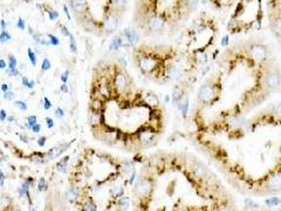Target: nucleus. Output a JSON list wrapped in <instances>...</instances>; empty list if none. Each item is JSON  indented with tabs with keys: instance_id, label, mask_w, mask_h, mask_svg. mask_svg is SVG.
Masks as SVG:
<instances>
[{
	"instance_id": "nucleus-1",
	"label": "nucleus",
	"mask_w": 281,
	"mask_h": 211,
	"mask_svg": "<svg viewBox=\"0 0 281 211\" xmlns=\"http://www.w3.org/2000/svg\"><path fill=\"white\" fill-rule=\"evenodd\" d=\"M135 61L137 67L144 73V74H152L161 63V57L151 51L139 49V54L135 55Z\"/></svg>"
},
{
	"instance_id": "nucleus-2",
	"label": "nucleus",
	"mask_w": 281,
	"mask_h": 211,
	"mask_svg": "<svg viewBox=\"0 0 281 211\" xmlns=\"http://www.w3.org/2000/svg\"><path fill=\"white\" fill-rule=\"evenodd\" d=\"M243 51L249 58L259 60V61L265 60L269 54V49H268L267 45H265L263 42L258 41V40L246 41L243 45Z\"/></svg>"
},
{
	"instance_id": "nucleus-3",
	"label": "nucleus",
	"mask_w": 281,
	"mask_h": 211,
	"mask_svg": "<svg viewBox=\"0 0 281 211\" xmlns=\"http://www.w3.org/2000/svg\"><path fill=\"white\" fill-rule=\"evenodd\" d=\"M263 87L271 93L279 90L280 88V72L278 68H267L262 77Z\"/></svg>"
},
{
	"instance_id": "nucleus-4",
	"label": "nucleus",
	"mask_w": 281,
	"mask_h": 211,
	"mask_svg": "<svg viewBox=\"0 0 281 211\" xmlns=\"http://www.w3.org/2000/svg\"><path fill=\"white\" fill-rule=\"evenodd\" d=\"M120 17H121V13H117V12L107 13L106 18L103 20V24H102V28L107 34H112L114 32H116V29L120 25Z\"/></svg>"
},
{
	"instance_id": "nucleus-5",
	"label": "nucleus",
	"mask_w": 281,
	"mask_h": 211,
	"mask_svg": "<svg viewBox=\"0 0 281 211\" xmlns=\"http://www.w3.org/2000/svg\"><path fill=\"white\" fill-rule=\"evenodd\" d=\"M216 87L212 85V83H204L200 88H199V92H198V100L202 102V103H210L214 100L216 97Z\"/></svg>"
},
{
	"instance_id": "nucleus-6",
	"label": "nucleus",
	"mask_w": 281,
	"mask_h": 211,
	"mask_svg": "<svg viewBox=\"0 0 281 211\" xmlns=\"http://www.w3.org/2000/svg\"><path fill=\"white\" fill-rule=\"evenodd\" d=\"M164 24H165V21L162 17L153 14V15L148 17V19H145V22H144L145 28L144 29H147L149 33H157L163 29Z\"/></svg>"
},
{
	"instance_id": "nucleus-7",
	"label": "nucleus",
	"mask_w": 281,
	"mask_h": 211,
	"mask_svg": "<svg viewBox=\"0 0 281 211\" xmlns=\"http://www.w3.org/2000/svg\"><path fill=\"white\" fill-rule=\"evenodd\" d=\"M269 28L273 34L279 39L281 35V17L280 10L269 12Z\"/></svg>"
},
{
	"instance_id": "nucleus-8",
	"label": "nucleus",
	"mask_w": 281,
	"mask_h": 211,
	"mask_svg": "<svg viewBox=\"0 0 281 211\" xmlns=\"http://www.w3.org/2000/svg\"><path fill=\"white\" fill-rule=\"evenodd\" d=\"M153 190V184L152 181L149 178H142L138 181V183L136 184V189L135 191L138 193V196H143V197H149L151 192Z\"/></svg>"
},
{
	"instance_id": "nucleus-9",
	"label": "nucleus",
	"mask_w": 281,
	"mask_h": 211,
	"mask_svg": "<svg viewBox=\"0 0 281 211\" xmlns=\"http://www.w3.org/2000/svg\"><path fill=\"white\" fill-rule=\"evenodd\" d=\"M69 5L77 17H83L86 15L88 11V4L87 0H69Z\"/></svg>"
},
{
	"instance_id": "nucleus-10",
	"label": "nucleus",
	"mask_w": 281,
	"mask_h": 211,
	"mask_svg": "<svg viewBox=\"0 0 281 211\" xmlns=\"http://www.w3.org/2000/svg\"><path fill=\"white\" fill-rule=\"evenodd\" d=\"M165 75L168 80L171 81H178L183 77V71L180 69V67L173 65V63H169L165 67Z\"/></svg>"
},
{
	"instance_id": "nucleus-11",
	"label": "nucleus",
	"mask_w": 281,
	"mask_h": 211,
	"mask_svg": "<svg viewBox=\"0 0 281 211\" xmlns=\"http://www.w3.org/2000/svg\"><path fill=\"white\" fill-rule=\"evenodd\" d=\"M114 86L120 93H123L128 88V77L123 72H117L116 73L115 80H114Z\"/></svg>"
},
{
	"instance_id": "nucleus-12",
	"label": "nucleus",
	"mask_w": 281,
	"mask_h": 211,
	"mask_svg": "<svg viewBox=\"0 0 281 211\" xmlns=\"http://www.w3.org/2000/svg\"><path fill=\"white\" fill-rule=\"evenodd\" d=\"M69 146H70L69 143H68V144H60V146H57V147H55V148L51 149L48 153L46 154V158H47V161L55 160L56 157H59V156L63 153V151H65Z\"/></svg>"
},
{
	"instance_id": "nucleus-13",
	"label": "nucleus",
	"mask_w": 281,
	"mask_h": 211,
	"mask_svg": "<svg viewBox=\"0 0 281 211\" xmlns=\"http://www.w3.org/2000/svg\"><path fill=\"white\" fill-rule=\"evenodd\" d=\"M123 37L128 40L129 45H135L139 41V35L137 34V32L132 28H125L123 31Z\"/></svg>"
},
{
	"instance_id": "nucleus-14",
	"label": "nucleus",
	"mask_w": 281,
	"mask_h": 211,
	"mask_svg": "<svg viewBox=\"0 0 281 211\" xmlns=\"http://www.w3.org/2000/svg\"><path fill=\"white\" fill-rule=\"evenodd\" d=\"M183 96H184V90H183V88H182L180 86L175 87V88H173V92H172V102H173V104L177 106V104L182 101Z\"/></svg>"
},
{
	"instance_id": "nucleus-15",
	"label": "nucleus",
	"mask_w": 281,
	"mask_h": 211,
	"mask_svg": "<svg viewBox=\"0 0 281 211\" xmlns=\"http://www.w3.org/2000/svg\"><path fill=\"white\" fill-rule=\"evenodd\" d=\"M79 196H80V191H79L77 188H70V189H68L67 191L65 192L66 199H68L70 202H74L75 199H77Z\"/></svg>"
},
{
	"instance_id": "nucleus-16",
	"label": "nucleus",
	"mask_w": 281,
	"mask_h": 211,
	"mask_svg": "<svg viewBox=\"0 0 281 211\" xmlns=\"http://www.w3.org/2000/svg\"><path fill=\"white\" fill-rule=\"evenodd\" d=\"M68 160H69V156H66L63 157L57 164H56V169L61 173H65L66 171V168H67V163H68Z\"/></svg>"
},
{
	"instance_id": "nucleus-17",
	"label": "nucleus",
	"mask_w": 281,
	"mask_h": 211,
	"mask_svg": "<svg viewBox=\"0 0 281 211\" xmlns=\"http://www.w3.org/2000/svg\"><path fill=\"white\" fill-rule=\"evenodd\" d=\"M89 122H90V124H94V126L98 124V122H100V114H98L97 110H92L89 113Z\"/></svg>"
},
{
	"instance_id": "nucleus-18",
	"label": "nucleus",
	"mask_w": 281,
	"mask_h": 211,
	"mask_svg": "<svg viewBox=\"0 0 281 211\" xmlns=\"http://www.w3.org/2000/svg\"><path fill=\"white\" fill-rule=\"evenodd\" d=\"M265 203H266V205L267 207H277V205H279L281 203L280 198L279 197H271V198H268V199H266L265 201Z\"/></svg>"
},
{
	"instance_id": "nucleus-19",
	"label": "nucleus",
	"mask_w": 281,
	"mask_h": 211,
	"mask_svg": "<svg viewBox=\"0 0 281 211\" xmlns=\"http://www.w3.org/2000/svg\"><path fill=\"white\" fill-rule=\"evenodd\" d=\"M11 39H12V35H11L8 32L1 31V33H0V42H1V43H5V42L10 41Z\"/></svg>"
},
{
	"instance_id": "nucleus-20",
	"label": "nucleus",
	"mask_w": 281,
	"mask_h": 211,
	"mask_svg": "<svg viewBox=\"0 0 281 211\" xmlns=\"http://www.w3.org/2000/svg\"><path fill=\"white\" fill-rule=\"evenodd\" d=\"M37 123V117L35 115H31L27 117V123H26V127L28 129H32V126Z\"/></svg>"
},
{
	"instance_id": "nucleus-21",
	"label": "nucleus",
	"mask_w": 281,
	"mask_h": 211,
	"mask_svg": "<svg viewBox=\"0 0 281 211\" xmlns=\"http://www.w3.org/2000/svg\"><path fill=\"white\" fill-rule=\"evenodd\" d=\"M10 207V198L7 196H1L0 197V209H6Z\"/></svg>"
},
{
	"instance_id": "nucleus-22",
	"label": "nucleus",
	"mask_w": 281,
	"mask_h": 211,
	"mask_svg": "<svg viewBox=\"0 0 281 211\" xmlns=\"http://www.w3.org/2000/svg\"><path fill=\"white\" fill-rule=\"evenodd\" d=\"M17 65H18V61L17 59L14 58L13 54H10L8 55V68H17Z\"/></svg>"
},
{
	"instance_id": "nucleus-23",
	"label": "nucleus",
	"mask_w": 281,
	"mask_h": 211,
	"mask_svg": "<svg viewBox=\"0 0 281 211\" xmlns=\"http://www.w3.org/2000/svg\"><path fill=\"white\" fill-rule=\"evenodd\" d=\"M83 209L88 211H94V210H97V207H96V204L93 203V202H86V203L83 204Z\"/></svg>"
},
{
	"instance_id": "nucleus-24",
	"label": "nucleus",
	"mask_w": 281,
	"mask_h": 211,
	"mask_svg": "<svg viewBox=\"0 0 281 211\" xmlns=\"http://www.w3.org/2000/svg\"><path fill=\"white\" fill-rule=\"evenodd\" d=\"M118 205L122 208V209H128L129 207V198L128 197H122L118 202Z\"/></svg>"
},
{
	"instance_id": "nucleus-25",
	"label": "nucleus",
	"mask_w": 281,
	"mask_h": 211,
	"mask_svg": "<svg viewBox=\"0 0 281 211\" xmlns=\"http://www.w3.org/2000/svg\"><path fill=\"white\" fill-rule=\"evenodd\" d=\"M28 58H29V61H31V63L33 66L37 65V55H35V53L31 48H28Z\"/></svg>"
},
{
	"instance_id": "nucleus-26",
	"label": "nucleus",
	"mask_w": 281,
	"mask_h": 211,
	"mask_svg": "<svg viewBox=\"0 0 281 211\" xmlns=\"http://www.w3.org/2000/svg\"><path fill=\"white\" fill-rule=\"evenodd\" d=\"M14 107L19 108L20 110H27V104L21 101V100H18V101H14Z\"/></svg>"
},
{
	"instance_id": "nucleus-27",
	"label": "nucleus",
	"mask_w": 281,
	"mask_h": 211,
	"mask_svg": "<svg viewBox=\"0 0 281 211\" xmlns=\"http://www.w3.org/2000/svg\"><path fill=\"white\" fill-rule=\"evenodd\" d=\"M6 74L8 76H19L20 75V72H19L17 68H7L6 69Z\"/></svg>"
},
{
	"instance_id": "nucleus-28",
	"label": "nucleus",
	"mask_w": 281,
	"mask_h": 211,
	"mask_svg": "<svg viewBox=\"0 0 281 211\" xmlns=\"http://www.w3.org/2000/svg\"><path fill=\"white\" fill-rule=\"evenodd\" d=\"M47 37L49 39V42H51L52 46H57V45L60 43V40H59L57 37H55V35H53V34H47Z\"/></svg>"
},
{
	"instance_id": "nucleus-29",
	"label": "nucleus",
	"mask_w": 281,
	"mask_h": 211,
	"mask_svg": "<svg viewBox=\"0 0 281 211\" xmlns=\"http://www.w3.org/2000/svg\"><path fill=\"white\" fill-rule=\"evenodd\" d=\"M14 97H15V94H14V93H13L11 89H8L7 92H5V93H4V99H5V100H7V101H12Z\"/></svg>"
},
{
	"instance_id": "nucleus-30",
	"label": "nucleus",
	"mask_w": 281,
	"mask_h": 211,
	"mask_svg": "<svg viewBox=\"0 0 281 211\" xmlns=\"http://www.w3.org/2000/svg\"><path fill=\"white\" fill-rule=\"evenodd\" d=\"M51 67H52V65H51V61H49L48 59H43V61H42V66H41L42 71H43V72H46V71L51 69Z\"/></svg>"
},
{
	"instance_id": "nucleus-31",
	"label": "nucleus",
	"mask_w": 281,
	"mask_h": 211,
	"mask_svg": "<svg viewBox=\"0 0 281 211\" xmlns=\"http://www.w3.org/2000/svg\"><path fill=\"white\" fill-rule=\"evenodd\" d=\"M46 189H47V185L45 184V178H40L39 183H37V190L42 191V190H46Z\"/></svg>"
},
{
	"instance_id": "nucleus-32",
	"label": "nucleus",
	"mask_w": 281,
	"mask_h": 211,
	"mask_svg": "<svg viewBox=\"0 0 281 211\" xmlns=\"http://www.w3.org/2000/svg\"><path fill=\"white\" fill-rule=\"evenodd\" d=\"M48 15H49V19L51 20H56L59 18V13L56 12L55 10H48Z\"/></svg>"
},
{
	"instance_id": "nucleus-33",
	"label": "nucleus",
	"mask_w": 281,
	"mask_h": 211,
	"mask_svg": "<svg viewBox=\"0 0 281 211\" xmlns=\"http://www.w3.org/2000/svg\"><path fill=\"white\" fill-rule=\"evenodd\" d=\"M43 108H45L46 110H48V109L52 108V102H51V100H49L48 97H43Z\"/></svg>"
},
{
	"instance_id": "nucleus-34",
	"label": "nucleus",
	"mask_w": 281,
	"mask_h": 211,
	"mask_svg": "<svg viewBox=\"0 0 281 211\" xmlns=\"http://www.w3.org/2000/svg\"><path fill=\"white\" fill-rule=\"evenodd\" d=\"M69 39H70V51L72 52H76V42H75V38L73 34L69 35Z\"/></svg>"
},
{
	"instance_id": "nucleus-35",
	"label": "nucleus",
	"mask_w": 281,
	"mask_h": 211,
	"mask_svg": "<svg viewBox=\"0 0 281 211\" xmlns=\"http://www.w3.org/2000/svg\"><path fill=\"white\" fill-rule=\"evenodd\" d=\"M148 101H149V102L152 101V102H153L152 104H157V103L159 102V101H158V97L155 95V94H149V95H148Z\"/></svg>"
},
{
	"instance_id": "nucleus-36",
	"label": "nucleus",
	"mask_w": 281,
	"mask_h": 211,
	"mask_svg": "<svg viewBox=\"0 0 281 211\" xmlns=\"http://www.w3.org/2000/svg\"><path fill=\"white\" fill-rule=\"evenodd\" d=\"M17 27H18V28H20L21 31H23V29L26 28V24H25V21H23V19H22V18H19L18 22H17Z\"/></svg>"
},
{
	"instance_id": "nucleus-37",
	"label": "nucleus",
	"mask_w": 281,
	"mask_h": 211,
	"mask_svg": "<svg viewBox=\"0 0 281 211\" xmlns=\"http://www.w3.org/2000/svg\"><path fill=\"white\" fill-rule=\"evenodd\" d=\"M54 114H55L56 117L61 118V117H63V116H65V110H63L62 108H60V107H59V108H56V109H55V113H54Z\"/></svg>"
},
{
	"instance_id": "nucleus-38",
	"label": "nucleus",
	"mask_w": 281,
	"mask_h": 211,
	"mask_svg": "<svg viewBox=\"0 0 281 211\" xmlns=\"http://www.w3.org/2000/svg\"><path fill=\"white\" fill-rule=\"evenodd\" d=\"M61 33H62V35L66 37V38L70 35V33H69V31H68V28H67L66 26H61Z\"/></svg>"
},
{
	"instance_id": "nucleus-39",
	"label": "nucleus",
	"mask_w": 281,
	"mask_h": 211,
	"mask_svg": "<svg viewBox=\"0 0 281 211\" xmlns=\"http://www.w3.org/2000/svg\"><path fill=\"white\" fill-rule=\"evenodd\" d=\"M46 140H47V138H46L45 136L37 138V146H39V147H45V144H46Z\"/></svg>"
},
{
	"instance_id": "nucleus-40",
	"label": "nucleus",
	"mask_w": 281,
	"mask_h": 211,
	"mask_svg": "<svg viewBox=\"0 0 281 211\" xmlns=\"http://www.w3.org/2000/svg\"><path fill=\"white\" fill-rule=\"evenodd\" d=\"M68 71H66V72H63L62 73V75H61V81H62V83H67V81H68Z\"/></svg>"
},
{
	"instance_id": "nucleus-41",
	"label": "nucleus",
	"mask_w": 281,
	"mask_h": 211,
	"mask_svg": "<svg viewBox=\"0 0 281 211\" xmlns=\"http://www.w3.org/2000/svg\"><path fill=\"white\" fill-rule=\"evenodd\" d=\"M46 124H47L48 128H53V127H54L53 118H52V117H46Z\"/></svg>"
},
{
	"instance_id": "nucleus-42",
	"label": "nucleus",
	"mask_w": 281,
	"mask_h": 211,
	"mask_svg": "<svg viewBox=\"0 0 281 211\" xmlns=\"http://www.w3.org/2000/svg\"><path fill=\"white\" fill-rule=\"evenodd\" d=\"M32 132H33V133H40V132H41V126H40L39 123L33 124V126H32Z\"/></svg>"
},
{
	"instance_id": "nucleus-43",
	"label": "nucleus",
	"mask_w": 281,
	"mask_h": 211,
	"mask_svg": "<svg viewBox=\"0 0 281 211\" xmlns=\"http://www.w3.org/2000/svg\"><path fill=\"white\" fill-rule=\"evenodd\" d=\"M0 89H1V92H4V93H5V92H7L8 89H11V86H8L7 83H2V85H1V87H0Z\"/></svg>"
},
{
	"instance_id": "nucleus-44",
	"label": "nucleus",
	"mask_w": 281,
	"mask_h": 211,
	"mask_svg": "<svg viewBox=\"0 0 281 211\" xmlns=\"http://www.w3.org/2000/svg\"><path fill=\"white\" fill-rule=\"evenodd\" d=\"M4 182H5V175L2 173V170L0 169V187H4Z\"/></svg>"
},
{
	"instance_id": "nucleus-45",
	"label": "nucleus",
	"mask_w": 281,
	"mask_h": 211,
	"mask_svg": "<svg viewBox=\"0 0 281 211\" xmlns=\"http://www.w3.org/2000/svg\"><path fill=\"white\" fill-rule=\"evenodd\" d=\"M6 117H7V116H6V112H5V109H1V110H0V121H1V122L5 121Z\"/></svg>"
},
{
	"instance_id": "nucleus-46",
	"label": "nucleus",
	"mask_w": 281,
	"mask_h": 211,
	"mask_svg": "<svg viewBox=\"0 0 281 211\" xmlns=\"http://www.w3.org/2000/svg\"><path fill=\"white\" fill-rule=\"evenodd\" d=\"M227 45H228V37L225 35L224 38H223V40H222V47H226Z\"/></svg>"
},
{
	"instance_id": "nucleus-47",
	"label": "nucleus",
	"mask_w": 281,
	"mask_h": 211,
	"mask_svg": "<svg viewBox=\"0 0 281 211\" xmlns=\"http://www.w3.org/2000/svg\"><path fill=\"white\" fill-rule=\"evenodd\" d=\"M21 82H22L23 87H26V88L28 87V82H29V81H28V79H27L26 76H22V79H21Z\"/></svg>"
},
{
	"instance_id": "nucleus-48",
	"label": "nucleus",
	"mask_w": 281,
	"mask_h": 211,
	"mask_svg": "<svg viewBox=\"0 0 281 211\" xmlns=\"http://www.w3.org/2000/svg\"><path fill=\"white\" fill-rule=\"evenodd\" d=\"M245 202H246V204H249V208H258V205H257L254 202L249 201V199H246Z\"/></svg>"
},
{
	"instance_id": "nucleus-49",
	"label": "nucleus",
	"mask_w": 281,
	"mask_h": 211,
	"mask_svg": "<svg viewBox=\"0 0 281 211\" xmlns=\"http://www.w3.org/2000/svg\"><path fill=\"white\" fill-rule=\"evenodd\" d=\"M63 12L67 14V18H68V20L72 19V18H70V14H69V11H68V7H67L66 5H63Z\"/></svg>"
},
{
	"instance_id": "nucleus-50",
	"label": "nucleus",
	"mask_w": 281,
	"mask_h": 211,
	"mask_svg": "<svg viewBox=\"0 0 281 211\" xmlns=\"http://www.w3.org/2000/svg\"><path fill=\"white\" fill-rule=\"evenodd\" d=\"M6 61L4 59H0V69H5L6 68Z\"/></svg>"
},
{
	"instance_id": "nucleus-51",
	"label": "nucleus",
	"mask_w": 281,
	"mask_h": 211,
	"mask_svg": "<svg viewBox=\"0 0 281 211\" xmlns=\"http://www.w3.org/2000/svg\"><path fill=\"white\" fill-rule=\"evenodd\" d=\"M61 90L65 92V93H68V87H67V83H63L61 85Z\"/></svg>"
},
{
	"instance_id": "nucleus-52",
	"label": "nucleus",
	"mask_w": 281,
	"mask_h": 211,
	"mask_svg": "<svg viewBox=\"0 0 281 211\" xmlns=\"http://www.w3.org/2000/svg\"><path fill=\"white\" fill-rule=\"evenodd\" d=\"M19 138H21V140H22V142H25V143H27V142H28V138H27L25 135L19 134Z\"/></svg>"
},
{
	"instance_id": "nucleus-53",
	"label": "nucleus",
	"mask_w": 281,
	"mask_h": 211,
	"mask_svg": "<svg viewBox=\"0 0 281 211\" xmlns=\"http://www.w3.org/2000/svg\"><path fill=\"white\" fill-rule=\"evenodd\" d=\"M34 86H35V82L32 80V81H29V82H28V87H27V88H28V89H33V88H34Z\"/></svg>"
},
{
	"instance_id": "nucleus-54",
	"label": "nucleus",
	"mask_w": 281,
	"mask_h": 211,
	"mask_svg": "<svg viewBox=\"0 0 281 211\" xmlns=\"http://www.w3.org/2000/svg\"><path fill=\"white\" fill-rule=\"evenodd\" d=\"M0 24H1V31H6V21H5V20H1Z\"/></svg>"
},
{
	"instance_id": "nucleus-55",
	"label": "nucleus",
	"mask_w": 281,
	"mask_h": 211,
	"mask_svg": "<svg viewBox=\"0 0 281 211\" xmlns=\"http://www.w3.org/2000/svg\"><path fill=\"white\" fill-rule=\"evenodd\" d=\"M6 120H7L8 122H13V121L15 120V117H14L13 115H11V116H8V117H6Z\"/></svg>"
},
{
	"instance_id": "nucleus-56",
	"label": "nucleus",
	"mask_w": 281,
	"mask_h": 211,
	"mask_svg": "<svg viewBox=\"0 0 281 211\" xmlns=\"http://www.w3.org/2000/svg\"><path fill=\"white\" fill-rule=\"evenodd\" d=\"M135 175H136V174H135V173H132V176H131V178H130V179H129V183H130V184H132V182H134V178H135Z\"/></svg>"
},
{
	"instance_id": "nucleus-57",
	"label": "nucleus",
	"mask_w": 281,
	"mask_h": 211,
	"mask_svg": "<svg viewBox=\"0 0 281 211\" xmlns=\"http://www.w3.org/2000/svg\"><path fill=\"white\" fill-rule=\"evenodd\" d=\"M28 32H29V33H31V34H32V35H33V34H34V31H33V29H32V28H31V27H28Z\"/></svg>"
},
{
	"instance_id": "nucleus-58",
	"label": "nucleus",
	"mask_w": 281,
	"mask_h": 211,
	"mask_svg": "<svg viewBox=\"0 0 281 211\" xmlns=\"http://www.w3.org/2000/svg\"><path fill=\"white\" fill-rule=\"evenodd\" d=\"M23 1H25V2H32L33 0H23Z\"/></svg>"
}]
</instances>
